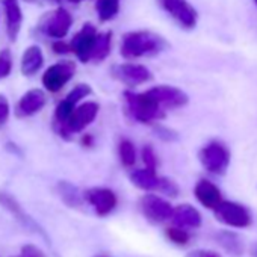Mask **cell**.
I'll return each instance as SVG.
<instances>
[{"instance_id":"6da1fadb","label":"cell","mask_w":257,"mask_h":257,"mask_svg":"<svg viewBox=\"0 0 257 257\" xmlns=\"http://www.w3.org/2000/svg\"><path fill=\"white\" fill-rule=\"evenodd\" d=\"M168 43L161 35L150 31L127 32L121 41V56L125 59H138L143 56H153L164 52Z\"/></svg>"},{"instance_id":"7a4b0ae2","label":"cell","mask_w":257,"mask_h":257,"mask_svg":"<svg viewBox=\"0 0 257 257\" xmlns=\"http://www.w3.org/2000/svg\"><path fill=\"white\" fill-rule=\"evenodd\" d=\"M124 100H125L128 113L134 116V119L143 124H150L165 116V110L158 104V101L149 92L125 91Z\"/></svg>"},{"instance_id":"3957f363","label":"cell","mask_w":257,"mask_h":257,"mask_svg":"<svg viewBox=\"0 0 257 257\" xmlns=\"http://www.w3.org/2000/svg\"><path fill=\"white\" fill-rule=\"evenodd\" d=\"M200 162L206 171L222 176L230 165V150L219 141H212L200 150Z\"/></svg>"},{"instance_id":"277c9868","label":"cell","mask_w":257,"mask_h":257,"mask_svg":"<svg viewBox=\"0 0 257 257\" xmlns=\"http://www.w3.org/2000/svg\"><path fill=\"white\" fill-rule=\"evenodd\" d=\"M213 212H215L216 219L225 225H230L234 228H246L251 225V213L242 204L222 200L213 209Z\"/></svg>"},{"instance_id":"5b68a950","label":"cell","mask_w":257,"mask_h":257,"mask_svg":"<svg viewBox=\"0 0 257 257\" xmlns=\"http://www.w3.org/2000/svg\"><path fill=\"white\" fill-rule=\"evenodd\" d=\"M158 4L183 29H194L197 26L198 14L188 0H158Z\"/></svg>"},{"instance_id":"8992f818","label":"cell","mask_w":257,"mask_h":257,"mask_svg":"<svg viewBox=\"0 0 257 257\" xmlns=\"http://www.w3.org/2000/svg\"><path fill=\"white\" fill-rule=\"evenodd\" d=\"M73 26V16L65 8H58L53 13H49L40 25V29L44 35L55 38V40H64Z\"/></svg>"},{"instance_id":"52a82bcc","label":"cell","mask_w":257,"mask_h":257,"mask_svg":"<svg viewBox=\"0 0 257 257\" xmlns=\"http://www.w3.org/2000/svg\"><path fill=\"white\" fill-rule=\"evenodd\" d=\"M0 206H2L4 209H7L25 228H28V230H31V231H34V233H37V234H40L46 242H49V236H47V233L43 230V227L32 218V216H29L28 215V212L20 206V203L11 195V194H8V192H5V191H0Z\"/></svg>"},{"instance_id":"ba28073f","label":"cell","mask_w":257,"mask_h":257,"mask_svg":"<svg viewBox=\"0 0 257 257\" xmlns=\"http://www.w3.org/2000/svg\"><path fill=\"white\" fill-rule=\"evenodd\" d=\"M74 71H76V64L73 61L58 62L46 70V73L43 74V85L46 86L47 91L58 92L71 80Z\"/></svg>"},{"instance_id":"9c48e42d","label":"cell","mask_w":257,"mask_h":257,"mask_svg":"<svg viewBox=\"0 0 257 257\" xmlns=\"http://www.w3.org/2000/svg\"><path fill=\"white\" fill-rule=\"evenodd\" d=\"M112 76L127 86H140L152 80V73L147 67L140 64H118L112 67Z\"/></svg>"},{"instance_id":"30bf717a","label":"cell","mask_w":257,"mask_h":257,"mask_svg":"<svg viewBox=\"0 0 257 257\" xmlns=\"http://www.w3.org/2000/svg\"><path fill=\"white\" fill-rule=\"evenodd\" d=\"M140 207H141V212L143 215L153 224H162L165 221H168L173 215V206L155 195V194H149V195H144L140 201Z\"/></svg>"},{"instance_id":"8fae6325","label":"cell","mask_w":257,"mask_h":257,"mask_svg":"<svg viewBox=\"0 0 257 257\" xmlns=\"http://www.w3.org/2000/svg\"><path fill=\"white\" fill-rule=\"evenodd\" d=\"M164 110L170 109H179L188 104L189 97L186 92H183L180 88L171 86V85H159L147 91Z\"/></svg>"},{"instance_id":"7c38bea8","label":"cell","mask_w":257,"mask_h":257,"mask_svg":"<svg viewBox=\"0 0 257 257\" xmlns=\"http://www.w3.org/2000/svg\"><path fill=\"white\" fill-rule=\"evenodd\" d=\"M98 109L100 107L95 101H86V103H82L80 106H76L65 124L68 134L73 137L74 134L85 131V128L95 119Z\"/></svg>"},{"instance_id":"4fadbf2b","label":"cell","mask_w":257,"mask_h":257,"mask_svg":"<svg viewBox=\"0 0 257 257\" xmlns=\"http://www.w3.org/2000/svg\"><path fill=\"white\" fill-rule=\"evenodd\" d=\"M97 34L98 32H97L95 26H92L91 23H86L73 37V40L70 43V47H71V52L77 56V59L80 62H85V64L89 62L91 50H92V46H94V41H95Z\"/></svg>"},{"instance_id":"5bb4252c","label":"cell","mask_w":257,"mask_h":257,"mask_svg":"<svg viewBox=\"0 0 257 257\" xmlns=\"http://www.w3.org/2000/svg\"><path fill=\"white\" fill-rule=\"evenodd\" d=\"M85 200L94 207L98 216L109 215L116 207V195L107 188H91L85 192Z\"/></svg>"},{"instance_id":"9a60e30c","label":"cell","mask_w":257,"mask_h":257,"mask_svg":"<svg viewBox=\"0 0 257 257\" xmlns=\"http://www.w3.org/2000/svg\"><path fill=\"white\" fill-rule=\"evenodd\" d=\"M46 94L43 89H31L22 95L16 106V115L19 118H28L38 113L46 106Z\"/></svg>"},{"instance_id":"2e32d148","label":"cell","mask_w":257,"mask_h":257,"mask_svg":"<svg viewBox=\"0 0 257 257\" xmlns=\"http://www.w3.org/2000/svg\"><path fill=\"white\" fill-rule=\"evenodd\" d=\"M4 5L5 11V20H7V34L11 41H16L23 23V13L20 8L19 0H0Z\"/></svg>"},{"instance_id":"e0dca14e","label":"cell","mask_w":257,"mask_h":257,"mask_svg":"<svg viewBox=\"0 0 257 257\" xmlns=\"http://www.w3.org/2000/svg\"><path fill=\"white\" fill-rule=\"evenodd\" d=\"M194 195L201 203V206H204L206 209H210V210H213L222 201L221 191L218 189V186L215 183H212L207 179L198 180V183L194 188Z\"/></svg>"},{"instance_id":"ac0fdd59","label":"cell","mask_w":257,"mask_h":257,"mask_svg":"<svg viewBox=\"0 0 257 257\" xmlns=\"http://www.w3.org/2000/svg\"><path fill=\"white\" fill-rule=\"evenodd\" d=\"M174 225L182 228H198L201 225V213L191 204H180L173 209L170 218Z\"/></svg>"},{"instance_id":"d6986e66","label":"cell","mask_w":257,"mask_h":257,"mask_svg":"<svg viewBox=\"0 0 257 257\" xmlns=\"http://www.w3.org/2000/svg\"><path fill=\"white\" fill-rule=\"evenodd\" d=\"M213 239L228 254H231L234 257H240L243 254V249H245L243 242H242L240 236H237L236 233L228 231V230H219V231L215 233Z\"/></svg>"},{"instance_id":"ffe728a7","label":"cell","mask_w":257,"mask_h":257,"mask_svg":"<svg viewBox=\"0 0 257 257\" xmlns=\"http://www.w3.org/2000/svg\"><path fill=\"white\" fill-rule=\"evenodd\" d=\"M43 64H44V56L41 49L38 46H31L25 50L22 56L20 68L25 76H34L41 70Z\"/></svg>"},{"instance_id":"44dd1931","label":"cell","mask_w":257,"mask_h":257,"mask_svg":"<svg viewBox=\"0 0 257 257\" xmlns=\"http://www.w3.org/2000/svg\"><path fill=\"white\" fill-rule=\"evenodd\" d=\"M131 182L144 191H158L159 183H161V177L156 174V171L143 168V170H135L131 173Z\"/></svg>"},{"instance_id":"7402d4cb","label":"cell","mask_w":257,"mask_h":257,"mask_svg":"<svg viewBox=\"0 0 257 257\" xmlns=\"http://www.w3.org/2000/svg\"><path fill=\"white\" fill-rule=\"evenodd\" d=\"M56 191L62 200V203L71 209H79L83 203L80 191L70 182H59L56 186Z\"/></svg>"},{"instance_id":"603a6c76","label":"cell","mask_w":257,"mask_h":257,"mask_svg":"<svg viewBox=\"0 0 257 257\" xmlns=\"http://www.w3.org/2000/svg\"><path fill=\"white\" fill-rule=\"evenodd\" d=\"M110 43H112V32L110 31L97 34L94 46H92V50H91L89 61H94V62L104 61L109 56V53H110Z\"/></svg>"},{"instance_id":"cb8c5ba5","label":"cell","mask_w":257,"mask_h":257,"mask_svg":"<svg viewBox=\"0 0 257 257\" xmlns=\"http://www.w3.org/2000/svg\"><path fill=\"white\" fill-rule=\"evenodd\" d=\"M95 11L100 22H110L119 11V0H95Z\"/></svg>"},{"instance_id":"d4e9b609","label":"cell","mask_w":257,"mask_h":257,"mask_svg":"<svg viewBox=\"0 0 257 257\" xmlns=\"http://www.w3.org/2000/svg\"><path fill=\"white\" fill-rule=\"evenodd\" d=\"M118 156L124 167L131 168L137 162V149L131 140H121L118 144Z\"/></svg>"},{"instance_id":"484cf974","label":"cell","mask_w":257,"mask_h":257,"mask_svg":"<svg viewBox=\"0 0 257 257\" xmlns=\"http://www.w3.org/2000/svg\"><path fill=\"white\" fill-rule=\"evenodd\" d=\"M165 234H167V237H168L173 243H176V245H186V243L189 242V239H191L189 233H188L185 228L177 227V225L168 227V228L165 230Z\"/></svg>"},{"instance_id":"4316f807","label":"cell","mask_w":257,"mask_h":257,"mask_svg":"<svg viewBox=\"0 0 257 257\" xmlns=\"http://www.w3.org/2000/svg\"><path fill=\"white\" fill-rule=\"evenodd\" d=\"M89 94H91V86L86 85V83H79V85H76V86L65 95V98H67L68 101L77 104L82 98L88 97Z\"/></svg>"},{"instance_id":"83f0119b","label":"cell","mask_w":257,"mask_h":257,"mask_svg":"<svg viewBox=\"0 0 257 257\" xmlns=\"http://www.w3.org/2000/svg\"><path fill=\"white\" fill-rule=\"evenodd\" d=\"M13 71V55L8 49L0 52V80L7 79Z\"/></svg>"},{"instance_id":"f1b7e54d","label":"cell","mask_w":257,"mask_h":257,"mask_svg":"<svg viewBox=\"0 0 257 257\" xmlns=\"http://www.w3.org/2000/svg\"><path fill=\"white\" fill-rule=\"evenodd\" d=\"M141 156H143V162L146 165L147 170H152V171H156L158 170V165H159V161H158V156H156V152L153 150L152 146H146L141 152Z\"/></svg>"},{"instance_id":"f546056e","label":"cell","mask_w":257,"mask_h":257,"mask_svg":"<svg viewBox=\"0 0 257 257\" xmlns=\"http://www.w3.org/2000/svg\"><path fill=\"white\" fill-rule=\"evenodd\" d=\"M158 191L162 192V194H165V195H168V197H171V198H174V197L179 195V186H177V183L173 182L168 177H161V183H159Z\"/></svg>"},{"instance_id":"4dcf8cb0","label":"cell","mask_w":257,"mask_h":257,"mask_svg":"<svg viewBox=\"0 0 257 257\" xmlns=\"http://www.w3.org/2000/svg\"><path fill=\"white\" fill-rule=\"evenodd\" d=\"M16 257H46V254H44L38 246H35V245H32V243H29V245L22 246L20 254H19V255H16Z\"/></svg>"},{"instance_id":"1f68e13d","label":"cell","mask_w":257,"mask_h":257,"mask_svg":"<svg viewBox=\"0 0 257 257\" xmlns=\"http://www.w3.org/2000/svg\"><path fill=\"white\" fill-rule=\"evenodd\" d=\"M10 110L11 109H10L8 100L4 95H0V128H2L7 124V121L10 118Z\"/></svg>"},{"instance_id":"d6a6232c","label":"cell","mask_w":257,"mask_h":257,"mask_svg":"<svg viewBox=\"0 0 257 257\" xmlns=\"http://www.w3.org/2000/svg\"><path fill=\"white\" fill-rule=\"evenodd\" d=\"M156 134H158V137H159L161 140H164V141H174V140H177V134H176V132H173L171 128L162 127V125H159V127L156 128Z\"/></svg>"},{"instance_id":"836d02e7","label":"cell","mask_w":257,"mask_h":257,"mask_svg":"<svg viewBox=\"0 0 257 257\" xmlns=\"http://www.w3.org/2000/svg\"><path fill=\"white\" fill-rule=\"evenodd\" d=\"M52 49L56 55H67L71 52V47L68 43H65L64 40H56L53 44H52Z\"/></svg>"},{"instance_id":"e575fe53","label":"cell","mask_w":257,"mask_h":257,"mask_svg":"<svg viewBox=\"0 0 257 257\" xmlns=\"http://www.w3.org/2000/svg\"><path fill=\"white\" fill-rule=\"evenodd\" d=\"M186 257H221V255L218 252L209 251V249H194V251L188 252Z\"/></svg>"},{"instance_id":"d590c367","label":"cell","mask_w":257,"mask_h":257,"mask_svg":"<svg viewBox=\"0 0 257 257\" xmlns=\"http://www.w3.org/2000/svg\"><path fill=\"white\" fill-rule=\"evenodd\" d=\"M82 146H83V147H92V137H91V135H83V138H82Z\"/></svg>"},{"instance_id":"8d00e7d4","label":"cell","mask_w":257,"mask_h":257,"mask_svg":"<svg viewBox=\"0 0 257 257\" xmlns=\"http://www.w3.org/2000/svg\"><path fill=\"white\" fill-rule=\"evenodd\" d=\"M249 252H251V255H252V257H257V243H254V245L251 246Z\"/></svg>"},{"instance_id":"74e56055","label":"cell","mask_w":257,"mask_h":257,"mask_svg":"<svg viewBox=\"0 0 257 257\" xmlns=\"http://www.w3.org/2000/svg\"><path fill=\"white\" fill-rule=\"evenodd\" d=\"M68 2H71V4H80L82 0H68Z\"/></svg>"},{"instance_id":"f35d334b","label":"cell","mask_w":257,"mask_h":257,"mask_svg":"<svg viewBox=\"0 0 257 257\" xmlns=\"http://www.w3.org/2000/svg\"><path fill=\"white\" fill-rule=\"evenodd\" d=\"M50 2H52V4H61L62 0H50Z\"/></svg>"},{"instance_id":"ab89813d","label":"cell","mask_w":257,"mask_h":257,"mask_svg":"<svg viewBox=\"0 0 257 257\" xmlns=\"http://www.w3.org/2000/svg\"><path fill=\"white\" fill-rule=\"evenodd\" d=\"M25 2H28V4H34V2H37V0H25Z\"/></svg>"},{"instance_id":"60d3db41","label":"cell","mask_w":257,"mask_h":257,"mask_svg":"<svg viewBox=\"0 0 257 257\" xmlns=\"http://www.w3.org/2000/svg\"><path fill=\"white\" fill-rule=\"evenodd\" d=\"M254 2H255V5H257V0H254Z\"/></svg>"}]
</instances>
